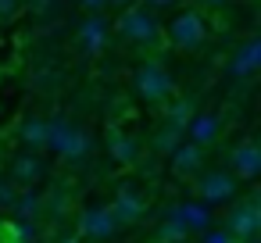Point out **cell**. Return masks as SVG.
Instances as JSON below:
<instances>
[{"mask_svg": "<svg viewBox=\"0 0 261 243\" xmlns=\"http://www.w3.org/2000/svg\"><path fill=\"white\" fill-rule=\"evenodd\" d=\"M232 172H236V179H247V182L257 179V172H261V147L254 140H243L232 150Z\"/></svg>", "mask_w": 261, "mask_h": 243, "instance_id": "cell-10", "label": "cell"}, {"mask_svg": "<svg viewBox=\"0 0 261 243\" xmlns=\"http://www.w3.org/2000/svg\"><path fill=\"white\" fill-rule=\"evenodd\" d=\"M200 243H236V236H232L229 229H211V225H207V229H204V239H200Z\"/></svg>", "mask_w": 261, "mask_h": 243, "instance_id": "cell-22", "label": "cell"}, {"mask_svg": "<svg viewBox=\"0 0 261 243\" xmlns=\"http://www.w3.org/2000/svg\"><path fill=\"white\" fill-rule=\"evenodd\" d=\"M257 68H261V40H247V43L232 54L229 75H232V79H247V75H254Z\"/></svg>", "mask_w": 261, "mask_h": 243, "instance_id": "cell-12", "label": "cell"}, {"mask_svg": "<svg viewBox=\"0 0 261 243\" xmlns=\"http://www.w3.org/2000/svg\"><path fill=\"white\" fill-rule=\"evenodd\" d=\"M225 229L236 236V239H247V236H257L261 229V207H257V197H247L225 222Z\"/></svg>", "mask_w": 261, "mask_h": 243, "instance_id": "cell-8", "label": "cell"}, {"mask_svg": "<svg viewBox=\"0 0 261 243\" xmlns=\"http://www.w3.org/2000/svg\"><path fill=\"white\" fill-rule=\"evenodd\" d=\"M108 154H111L118 165H136L140 147H136V140H133V136H125L122 129H111V132H108Z\"/></svg>", "mask_w": 261, "mask_h": 243, "instance_id": "cell-15", "label": "cell"}, {"mask_svg": "<svg viewBox=\"0 0 261 243\" xmlns=\"http://www.w3.org/2000/svg\"><path fill=\"white\" fill-rule=\"evenodd\" d=\"M179 140H182V129H175V125H168V122H165V129L154 136V147H158L161 154H172V150L179 147Z\"/></svg>", "mask_w": 261, "mask_h": 243, "instance_id": "cell-21", "label": "cell"}, {"mask_svg": "<svg viewBox=\"0 0 261 243\" xmlns=\"http://www.w3.org/2000/svg\"><path fill=\"white\" fill-rule=\"evenodd\" d=\"M15 197H18V186L11 179H0V207H11Z\"/></svg>", "mask_w": 261, "mask_h": 243, "instance_id": "cell-23", "label": "cell"}, {"mask_svg": "<svg viewBox=\"0 0 261 243\" xmlns=\"http://www.w3.org/2000/svg\"><path fill=\"white\" fill-rule=\"evenodd\" d=\"M108 207H111V214L118 218V225H133V222H140V218L147 214V197H143L140 190H133V186H122Z\"/></svg>", "mask_w": 261, "mask_h": 243, "instance_id": "cell-7", "label": "cell"}, {"mask_svg": "<svg viewBox=\"0 0 261 243\" xmlns=\"http://www.w3.org/2000/svg\"><path fill=\"white\" fill-rule=\"evenodd\" d=\"M115 4H129V0H115Z\"/></svg>", "mask_w": 261, "mask_h": 243, "instance_id": "cell-28", "label": "cell"}, {"mask_svg": "<svg viewBox=\"0 0 261 243\" xmlns=\"http://www.w3.org/2000/svg\"><path fill=\"white\" fill-rule=\"evenodd\" d=\"M18 136H22V143L29 147V150H47V118H25L22 125H18Z\"/></svg>", "mask_w": 261, "mask_h": 243, "instance_id": "cell-17", "label": "cell"}, {"mask_svg": "<svg viewBox=\"0 0 261 243\" xmlns=\"http://www.w3.org/2000/svg\"><path fill=\"white\" fill-rule=\"evenodd\" d=\"M33 4H36V8H40V11H43V8H47V4H50V0H33Z\"/></svg>", "mask_w": 261, "mask_h": 243, "instance_id": "cell-27", "label": "cell"}, {"mask_svg": "<svg viewBox=\"0 0 261 243\" xmlns=\"http://www.w3.org/2000/svg\"><path fill=\"white\" fill-rule=\"evenodd\" d=\"M197 193H200V200L204 204H222V200H232V193H236V175H229V172H204L200 179H197Z\"/></svg>", "mask_w": 261, "mask_h": 243, "instance_id": "cell-6", "label": "cell"}, {"mask_svg": "<svg viewBox=\"0 0 261 243\" xmlns=\"http://www.w3.org/2000/svg\"><path fill=\"white\" fill-rule=\"evenodd\" d=\"M47 150H54L65 161H79L90 154V132L68 118H50L47 122Z\"/></svg>", "mask_w": 261, "mask_h": 243, "instance_id": "cell-1", "label": "cell"}, {"mask_svg": "<svg viewBox=\"0 0 261 243\" xmlns=\"http://www.w3.org/2000/svg\"><path fill=\"white\" fill-rule=\"evenodd\" d=\"M118 232V218L111 207H86L79 214V236L83 239H111Z\"/></svg>", "mask_w": 261, "mask_h": 243, "instance_id": "cell-5", "label": "cell"}, {"mask_svg": "<svg viewBox=\"0 0 261 243\" xmlns=\"http://www.w3.org/2000/svg\"><path fill=\"white\" fill-rule=\"evenodd\" d=\"M104 4H108V0H83V8H86V11H100Z\"/></svg>", "mask_w": 261, "mask_h": 243, "instance_id": "cell-25", "label": "cell"}, {"mask_svg": "<svg viewBox=\"0 0 261 243\" xmlns=\"http://www.w3.org/2000/svg\"><path fill=\"white\" fill-rule=\"evenodd\" d=\"M43 204H47V200H43V193H36V190L29 186V190H18V197H15V204H11V207H15V214H18V218L33 222V218H40V214H43Z\"/></svg>", "mask_w": 261, "mask_h": 243, "instance_id": "cell-18", "label": "cell"}, {"mask_svg": "<svg viewBox=\"0 0 261 243\" xmlns=\"http://www.w3.org/2000/svg\"><path fill=\"white\" fill-rule=\"evenodd\" d=\"M18 11V0H0V18H11Z\"/></svg>", "mask_w": 261, "mask_h": 243, "instance_id": "cell-24", "label": "cell"}, {"mask_svg": "<svg viewBox=\"0 0 261 243\" xmlns=\"http://www.w3.org/2000/svg\"><path fill=\"white\" fill-rule=\"evenodd\" d=\"M133 86H136V93L147 100V104H165L168 97H172V75L158 65V61H147V65H140L136 68V75H133Z\"/></svg>", "mask_w": 261, "mask_h": 243, "instance_id": "cell-2", "label": "cell"}, {"mask_svg": "<svg viewBox=\"0 0 261 243\" xmlns=\"http://www.w3.org/2000/svg\"><path fill=\"white\" fill-rule=\"evenodd\" d=\"M204 161V147H197L193 140H179V147L172 150V168L175 172H197Z\"/></svg>", "mask_w": 261, "mask_h": 243, "instance_id": "cell-16", "label": "cell"}, {"mask_svg": "<svg viewBox=\"0 0 261 243\" xmlns=\"http://www.w3.org/2000/svg\"><path fill=\"white\" fill-rule=\"evenodd\" d=\"M68 243H83V239H68Z\"/></svg>", "mask_w": 261, "mask_h": 243, "instance_id": "cell-29", "label": "cell"}, {"mask_svg": "<svg viewBox=\"0 0 261 243\" xmlns=\"http://www.w3.org/2000/svg\"><path fill=\"white\" fill-rule=\"evenodd\" d=\"M147 4H150V8H175L179 0H147Z\"/></svg>", "mask_w": 261, "mask_h": 243, "instance_id": "cell-26", "label": "cell"}, {"mask_svg": "<svg viewBox=\"0 0 261 243\" xmlns=\"http://www.w3.org/2000/svg\"><path fill=\"white\" fill-rule=\"evenodd\" d=\"M207 4H218V0H207Z\"/></svg>", "mask_w": 261, "mask_h": 243, "instance_id": "cell-30", "label": "cell"}, {"mask_svg": "<svg viewBox=\"0 0 261 243\" xmlns=\"http://www.w3.org/2000/svg\"><path fill=\"white\" fill-rule=\"evenodd\" d=\"M193 118V104L190 100H175L172 107H168V115H165V122L168 125H175V129H182L186 132V122Z\"/></svg>", "mask_w": 261, "mask_h": 243, "instance_id": "cell-20", "label": "cell"}, {"mask_svg": "<svg viewBox=\"0 0 261 243\" xmlns=\"http://www.w3.org/2000/svg\"><path fill=\"white\" fill-rule=\"evenodd\" d=\"M118 33H122L125 40H133V43H158V40H161L158 18L147 15L143 8H129V11L122 15V22H118Z\"/></svg>", "mask_w": 261, "mask_h": 243, "instance_id": "cell-3", "label": "cell"}, {"mask_svg": "<svg viewBox=\"0 0 261 243\" xmlns=\"http://www.w3.org/2000/svg\"><path fill=\"white\" fill-rule=\"evenodd\" d=\"M79 43H83V50H86V54L104 50V43H108V25H104V18L90 15V18L79 25Z\"/></svg>", "mask_w": 261, "mask_h": 243, "instance_id": "cell-14", "label": "cell"}, {"mask_svg": "<svg viewBox=\"0 0 261 243\" xmlns=\"http://www.w3.org/2000/svg\"><path fill=\"white\" fill-rule=\"evenodd\" d=\"M186 132H190V140L197 147H211L218 140V132H222V118L215 111H200V115H193L186 122Z\"/></svg>", "mask_w": 261, "mask_h": 243, "instance_id": "cell-11", "label": "cell"}, {"mask_svg": "<svg viewBox=\"0 0 261 243\" xmlns=\"http://www.w3.org/2000/svg\"><path fill=\"white\" fill-rule=\"evenodd\" d=\"M175 214L182 218V225H186L190 232H204V229L211 225V207H207L204 200H182V204L175 207Z\"/></svg>", "mask_w": 261, "mask_h": 243, "instance_id": "cell-13", "label": "cell"}, {"mask_svg": "<svg viewBox=\"0 0 261 243\" xmlns=\"http://www.w3.org/2000/svg\"><path fill=\"white\" fill-rule=\"evenodd\" d=\"M43 175H47V165L40 161L36 150H29V154H18V157L11 161V175H8V179H11L18 190H29V186H36Z\"/></svg>", "mask_w": 261, "mask_h": 243, "instance_id": "cell-9", "label": "cell"}, {"mask_svg": "<svg viewBox=\"0 0 261 243\" xmlns=\"http://www.w3.org/2000/svg\"><path fill=\"white\" fill-rule=\"evenodd\" d=\"M204 36H207V25H204V18H200L197 11H182V15L172 22V29H168V40H172L179 50H193V47H200Z\"/></svg>", "mask_w": 261, "mask_h": 243, "instance_id": "cell-4", "label": "cell"}, {"mask_svg": "<svg viewBox=\"0 0 261 243\" xmlns=\"http://www.w3.org/2000/svg\"><path fill=\"white\" fill-rule=\"evenodd\" d=\"M182 239H190V229L182 225V218L175 214V207H168V214L158 225V243H182Z\"/></svg>", "mask_w": 261, "mask_h": 243, "instance_id": "cell-19", "label": "cell"}]
</instances>
